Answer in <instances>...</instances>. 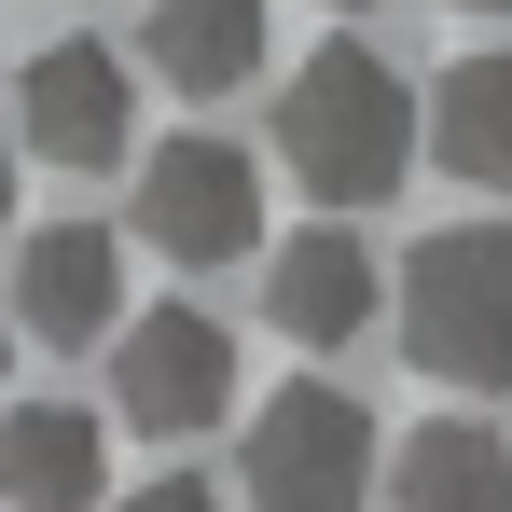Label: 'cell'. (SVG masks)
<instances>
[{
	"label": "cell",
	"instance_id": "2",
	"mask_svg": "<svg viewBox=\"0 0 512 512\" xmlns=\"http://www.w3.org/2000/svg\"><path fill=\"white\" fill-rule=\"evenodd\" d=\"M402 346L443 388H512V236L499 222H443L402 250Z\"/></svg>",
	"mask_w": 512,
	"mask_h": 512
},
{
	"label": "cell",
	"instance_id": "10",
	"mask_svg": "<svg viewBox=\"0 0 512 512\" xmlns=\"http://www.w3.org/2000/svg\"><path fill=\"white\" fill-rule=\"evenodd\" d=\"M139 56H153L180 97H236L263 70V0H153V14H139Z\"/></svg>",
	"mask_w": 512,
	"mask_h": 512
},
{
	"label": "cell",
	"instance_id": "16",
	"mask_svg": "<svg viewBox=\"0 0 512 512\" xmlns=\"http://www.w3.org/2000/svg\"><path fill=\"white\" fill-rule=\"evenodd\" d=\"M457 14H512V0H457Z\"/></svg>",
	"mask_w": 512,
	"mask_h": 512
},
{
	"label": "cell",
	"instance_id": "5",
	"mask_svg": "<svg viewBox=\"0 0 512 512\" xmlns=\"http://www.w3.org/2000/svg\"><path fill=\"white\" fill-rule=\"evenodd\" d=\"M139 236L167 263H250V236H263L250 153H236V139H167V153L139 167Z\"/></svg>",
	"mask_w": 512,
	"mask_h": 512
},
{
	"label": "cell",
	"instance_id": "3",
	"mask_svg": "<svg viewBox=\"0 0 512 512\" xmlns=\"http://www.w3.org/2000/svg\"><path fill=\"white\" fill-rule=\"evenodd\" d=\"M236 485H250V512H360V485H374V416L346 402L333 374H305V388H277L250 416Z\"/></svg>",
	"mask_w": 512,
	"mask_h": 512
},
{
	"label": "cell",
	"instance_id": "15",
	"mask_svg": "<svg viewBox=\"0 0 512 512\" xmlns=\"http://www.w3.org/2000/svg\"><path fill=\"white\" fill-rule=\"evenodd\" d=\"M0 388H14V319H0Z\"/></svg>",
	"mask_w": 512,
	"mask_h": 512
},
{
	"label": "cell",
	"instance_id": "1",
	"mask_svg": "<svg viewBox=\"0 0 512 512\" xmlns=\"http://www.w3.org/2000/svg\"><path fill=\"white\" fill-rule=\"evenodd\" d=\"M416 153V84L374 56V42H319L291 84H277V167L333 208H374Z\"/></svg>",
	"mask_w": 512,
	"mask_h": 512
},
{
	"label": "cell",
	"instance_id": "4",
	"mask_svg": "<svg viewBox=\"0 0 512 512\" xmlns=\"http://www.w3.org/2000/svg\"><path fill=\"white\" fill-rule=\"evenodd\" d=\"M111 416L153 429V443H194V429L236 416V333L208 305H153L111 333Z\"/></svg>",
	"mask_w": 512,
	"mask_h": 512
},
{
	"label": "cell",
	"instance_id": "12",
	"mask_svg": "<svg viewBox=\"0 0 512 512\" xmlns=\"http://www.w3.org/2000/svg\"><path fill=\"white\" fill-rule=\"evenodd\" d=\"M402 512H512V443L485 416H429L402 457H388Z\"/></svg>",
	"mask_w": 512,
	"mask_h": 512
},
{
	"label": "cell",
	"instance_id": "17",
	"mask_svg": "<svg viewBox=\"0 0 512 512\" xmlns=\"http://www.w3.org/2000/svg\"><path fill=\"white\" fill-rule=\"evenodd\" d=\"M333 14H360V0H333Z\"/></svg>",
	"mask_w": 512,
	"mask_h": 512
},
{
	"label": "cell",
	"instance_id": "6",
	"mask_svg": "<svg viewBox=\"0 0 512 512\" xmlns=\"http://www.w3.org/2000/svg\"><path fill=\"white\" fill-rule=\"evenodd\" d=\"M125 125H139V84L111 42H42L28 84H14V139L42 167H125Z\"/></svg>",
	"mask_w": 512,
	"mask_h": 512
},
{
	"label": "cell",
	"instance_id": "13",
	"mask_svg": "<svg viewBox=\"0 0 512 512\" xmlns=\"http://www.w3.org/2000/svg\"><path fill=\"white\" fill-rule=\"evenodd\" d=\"M125 512H222V485H194V471H167V485H139Z\"/></svg>",
	"mask_w": 512,
	"mask_h": 512
},
{
	"label": "cell",
	"instance_id": "9",
	"mask_svg": "<svg viewBox=\"0 0 512 512\" xmlns=\"http://www.w3.org/2000/svg\"><path fill=\"white\" fill-rule=\"evenodd\" d=\"M0 499L14 512H97L111 499V416H84V402H14V416H0Z\"/></svg>",
	"mask_w": 512,
	"mask_h": 512
},
{
	"label": "cell",
	"instance_id": "8",
	"mask_svg": "<svg viewBox=\"0 0 512 512\" xmlns=\"http://www.w3.org/2000/svg\"><path fill=\"white\" fill-rule=\"evenodd\" d=\"M263 305H277L291 346H346L374 305H388V277H374V250H360V222H305V236H277Z\"/></svg>",
	"mask_w": 512,
	"mask_h": 512
},
{
	"label": "cell",
	"instance_id": "11",
	"mask_svg": "<svg viewBox=\"0 0 512 512\" xmlns=\"http://www.w3.org/2000/svg\"><path fill=\"white\" fill-rule=\"evenodd\" d=\"M429 153L471 194H512V56H457L429 70Z\"/></svg>",
	"mask_w": 512,
	"mask_h": 512
},
{
	"label": "cell",
	"instance_id": "7",
	"mask_svg": "<svg viewBox=\"0 0 512 512\" xmlns=\"http://www.w3.org/2000/svg\"><path fill=\"white\" fill-rule=\"evenodd\" d=\"M0 319L42 333V346H97L111 319H125V236H111V222H42V236L14 250Z\"/></svg>",
	"mask_w": 512,
	"mask_h": 512
},
{
	"label": "cell",
	"instance_id": "14",
	"mask_svg": "<svg viewBox=\"0 0 512 512\" xmlns=\"http://www.w3.org/2000/svg\"><path fill=\"white\" fill-rule=\"evenodd\" d=\"M0 222H14V139H0Z\"/></svg>",
	"mask_w": 512,
	"mask_h": 512
}]
</instances>
